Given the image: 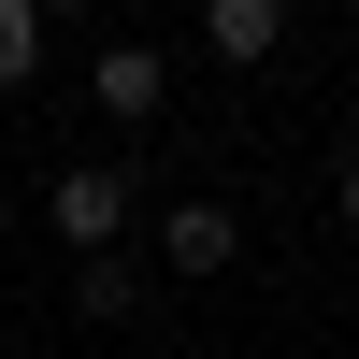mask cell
Returning <instances> with one entry per match:
<instances>
[{
    "mask_svg": "<svg viewBox=\"0 0 359 359\" xmlns=\"http://www.w3.org/2000/svg\"><path fill=\"white\" fill-rule=\"evenodd\" d=\"M43 230H57V245H72V259H130V158H72V172H57V187H43Z\"/></svg>",
    "mask_w": 359,
    "mask_h": 359,
    "instance_id": "cell-1",
    "label": "cell"
},
{
    "mask_svg": "<svg viewBox=\"0 0 359 359\" xmlns=\"http://www.w3.org/2000/svg\"><path fill=\"white\" fill-rule=\"evenodd\" d=\"M86 101H101V115H115V130H130V144H144V115H158V101H172V57H158V43H144V29H115V43H101V57H86Z\"/></svg>",
    "mask_w": 359,
    "mask_h": 359,
    "instance_id": "cell-2",
    "label": "cell"
},
{
    "mask_svg": "<svg viewBox=\"0 0 359 359\" xmlns=\"http://www.w3.org/2000/svg\"><path fill=\"white\" fill-rule=\"evenodd\" d=\"M144 230H158L172 273H230V259H245V216H230V201H172V216H144Z\"/></svg>",
    "mask_w": 359,
    "mask_h": 359,
    "instance_id": "cell-3",
    "label": "cell"
},
{
    "mask_svg": "<svg viewBox=\"0 0 359 359\" xmlns=\"http://www.w3.org/2000/svg\"><path fill=\"white\" fill-rule=\"evenodd\" d=\"M273 43H287V0H201V57L216 72H259Z\"/></svg>",
    "mask_w": 359,
    "mask_h": 359,
    "instance_id": "cell-4",
    "label": "cell"
},
{
    "mask_svg": "<svg viewBox=\"0 0 359 359\" xmlns=\"http://www.w3.org/2000/svg\"><path fill=\"white\" fill-rule=\"evenodd\" d=\"M43 57H57V15H43V0H0V101H29Z\"/></svg>",
    "mask_w": 359,
    "mask_h": 359,
    "instance_id": "cell-5",
    "label": "cell"
},
{
    "mask_svg": "<svg viewBox=\"0 0 359 359\" xmlns=\"http://www.w3.org/2000/svg\"><path fill=\"white\" fill-rule=\"evenodd\" d=\"M72 302L86 316H130V259H72Z\"/></svg>",
    "mask_w": 359,
    "mask_h": 359,
    "instance_id": "cell-6",
    "label": "cell"
},
{
    "mask_svg": "<svg viewBox=\"0 0 359 359\" xmlns=\"http://www.w3.org/2000/svg\"><path fill=\"white\" fill-rule=\"evenodd\" d=\"M331 201H345V230H359V144H345V172H331Z\"/></svg>",
    "mask_w": 359,
    "mask_h": 359,
    "instance_id": "cell-7",
    "label": "cell"
}]
</instances>
